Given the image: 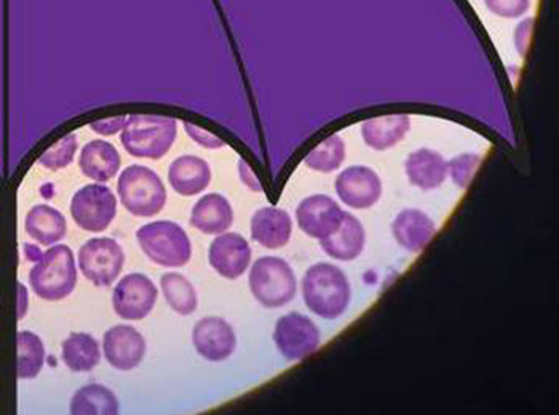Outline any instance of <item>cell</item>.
<instances>
[{
    "instance_id": "1",
    "label": "cell",
    "mask_w": 559,
    "mask_h": 415,
    "mask_svg": "<svg viewBox=\"0 0 559 415\" xmlns=\"http://www.w3.org/2000/svg\"><path fill=\"white\" fill-rule=\"evenodd\" d=\"M302 295L309 311L323 319L341 318L349 304V283L341 269L329 263L309 268L302 280Z\"/></svg>"
},
{
    "instance_id": "2",
    "label": "cell",
    "mask_w": 559,
    "mask_h": 415,
    "mask_svg": "<svg viewBox=\"0 0 559 415\" xmlns=\"http://www.w3.org/2000/svg\"><path fill=\"white\" fill-rule=\"evenodd\" d=\"M78 284V269L72 249L57 245L39 254L29 272V286L44 301L57 303L68 298Z\"/></svg>"
},
{
    "instance_id": "3",
    "label": "cell",
    "mask_w": 559,
    "mask_h": 415,
    "mask_svg": "<svg viewBox=\"0 0 559 415\" xmlns=\"http://www.w3.org/2000/svg\"><path fill=\"white\" fill-rule=\"evenodd\" d=\"M178 123L173 118L131 115L122 129V146L132 157L159 159L177 140Z\"/></svg>"
},
{
    "instance_id": "4",
    "label": "cell",
    "mask_w": 559,
    "mask_h": 415,
    "mask_svg": "<svg viewBox=\"0 0 559 415\" xmlns=\"http://www.w3.org/2000/svg\"><path fill=\"white\" fill-rule=\"evenodd\" d=\"M118 193L132 216L154 217L166 206V187L153 169L143 165L124 168L118 179Z\"/></svg>"
},
{
    "instance_id": "5",
    "label": "cell",
    "mask_w": 559,
    "mask_h": 415,
    "mask_svg": "<svg viewBox=\"0 0 559 415\" xmlns=\"http://www.w3.org/2000/svg\"><path fill=\"white\" fill-rule=\"evenodd\" d=\"M139 247L153 263L163 268H183L192 258V244L181 225L154 222L136 233Z\"/></svg>"
},
{
    "instance_id": "6",
    "label": "cell",
    "mask_w": 559,
    "mask_h": 415,
    "mask_svg": "<svg viewBox=\"0 0 559 415\" xmlns=\"http://www.w3.org/2000/svg\"><path fill=\"white\" fill-rule=\"evenodd\" d=\"M249 288L263 307H284L296 297V274L286 260L264 257L253 263L249 273Z\"/></svg>"
},
{
    "instance_id": "7",
    "label": "cell",
    "mask_w": 559,
    "mask_h": 415,
    "mask_svg": "<svg viewBox=\"0 0 559 415\" xmlns=\"http://www.w3.org/2000/svg\"><path fill=\"white\" fill-rule=\"evenodd\" d=\"M117 198L111 189L93 183L80 189L70 203L78 227L87 233H104L117 216Z\"/></svg>"
},
{
    "instance_id": "8",
    "label": "cell",
    "mask_w": 559,
    "mask_h": 415,
    "mask_svg": "<svg viewBox=\"0 0 559 415\" xmlns=\"http://www.w3.org/2000/svg\"><path fill=\"white\" fill-rule=\"evenodd\" d=\"M124 252L112 238H93L80 248L79 266L96 287H109L122 273Z\"/></svg>"
},
{
    "instance_id": "9",
    "label": "cell",
    "mask_w": 559,
    "mask_h": 415,
    "mask_svg": "<svg viewBox=\"0 0 559 415\" xmlns=\"http://www.w3.org/2000/svg\"><path fill=\"white\" fill-rule=\"evenodd\" d=\"M273 340L284 358L299 361L317 352L321 344V333L311 319L293 312L278 319Z\"/></svg>"
},
{
    "instance_id": "10",
    "label": "cell",
    "mask_w": 559,
    "mask_h": 415,
    "mask_svg": "<svg viewBox=\"0 0 559 415\" xmlns=\"http://www.w3.org/2000/svg\"><path fill=\"white\" fill-rule=\"evenodd\" d=\"M157 297V287L146 274H128L114 289V311L124 320H142L153 311Z\"/></svg>"
},
{
    "instance_id": "11",
    "label": "cell",
    "mask_w": 559,
    "mask_h": 415,
    "mask_svg": "<svg viewBox=\"0 0 559 415\" xmlns=\"http://www.w3.org/2000/svg\"><path fill=\"white\" fill-rule=\"evenodd\" d=\"M192 340L198 354L212 363L226 361L237 347V336L231 324L217 317L199 320L194 324Z\"/></svg>"
},
{
    "instance_id": "12",
    "label": "cell",
    "mask_w": 559,
    "mask_h": 415,
    "mask_svg": "<svg viewBox=\"0 0 559 415\" xmlns=\"http://www.w3.org/2000/svg\"><path fill=\"white\" fill-rule=\"evenodd\" d=\"M103 344L105 358L118 371H132L146 354V340L128 324H118L105 332Z\"/></svg>"
},
{
    "instance_id": "13",
    "label": "cell",
    "mask_w": 559,
    "mask_h": 415,
    "mask_svg": "<svg viewBox=\"0 0 559 415\" xmlns=\"http://www.w3.org/2000/svg\"><path fill=\"white\" fill-rule=\"evenodd\" d=\"M343 216L341 206L326 194H313L304 200L297 209L299 228L319 241L336 232Z\"/></svg>"
},
{
    "instance_id": "14",
    "label": "cell",
    "mask_w": 559,
    "mask_h": 415,
    "mask_svg": "<svg viewBox=\"0 0 559 415\" xmlns=\"http://www.w3.org/2000/svg\"><path fill=\"white\" fill-rule=\"evenodd\" d=\"M251 258L252 251L247 239L236 233L219 234L210 245V266L224 278L241 277L247 272Z\"/></svg>"
},
{
    "instance_id": "15",
    "label": "cell",
    "mask_w": 559,
    "mask_h": 415,
    "mask_svg": "<svg viewBox=\"0 0 559 415\" xmlns=\"http://www.w3.org/2000/svg\"><path fill=\"white\" fill-rule=\"evenodd\" d=\"M336 192L342 202L353 209H369L382 197V182L368 167H349L338 175Z\"/></svg>"
},
{
    "instance_id": "16",
    "label": "cell",
    "mask_w": 559,
    "mask_h": 415,
    "mask_svg": "<svg viewBox=\"0 0 559 415\" xmlns=\"http://www.w3.org/2000/svg\"><path fill=\"white\" fill-rule=\"evenodd\" d=\"M293 222L282 209L264 208L253 214L251 235L253 241L267 249L286 247L292 238Z\"/></svg>"
},
{
    "instance_id": "17",
    "label": "cell",
    "mask_w": 559,
    "mask_h": 415,
    "mask_svg": "<svg viewBox=\"0 0 559 415\" xmlns=\"http://www.w3.org/2000/svg\"><path fill=\"white\" fill-rule=\"evenodd\" d=\"M436 232L432 220L416 209L403 210L392 224L394 239L408 252L423 251Z\"/></svg>"
},
{
    "instance_id": "18",
    "label": "cell",
    "mask_w": 559,
    "mask_h": 415,
    "mask_svg": "<svg viewBox=\"0 0 559 415\" xmlns=\"http://www.w3.org/2000/svg\"><path fill=\"white\" fill-rule=\"evenodd\" d=\"M121 163L118 150L105 140H92L83 147L79 158L80 171L97 183L111 181Z\"/></svg>"
},
{
    "instance_id": "19",
    "label": "cell",
    "mask_w": 559,
    "mask_h": 415,
    "mask_svg": "<svg viewBox=\"0 0 559 415\" xmlns=\"http://www.w3.org/2000/svg\"><path fill=\"white\" fill-rule=\"evenodd\" d=\"M169 183L181 197H197L206 191L212 182V169L204 159L197 156H182L171 164L168 171Z\"/></svg>"
},
{
    "instance_id": "20",
    "label": "cell",
    "mask_w": 559,
    "mask_h": 415,
    "mask_svg": "<svg viewBox=\"0 0 559 415\" xmlns=\"http://www.w3.org/2000/svg\"><path fill=\"white\" fill-rule=\"evenodd\" d=\"M366 245V232L359 220L352 214L344 213L341 225L336 232L322 239L321 247L329 257L343 262H349L361 254Z\"/></svg>"
},
{
    "instance_id": "21",
    "label": "cell",
    "mask_w": 559,
    "mask_h": 415,
    "mask_svg": "<svg viewBox=\"0 0 559 415\" xmlns=\"http://www.w3.org/2000/svg\"><path fill=\"white\" fill-rule=\"evenodd\" d=\"M234 223L231 204L222 194L210 193L194 204L191 225L207 235H219L227 232Z\"/></svg>"
},
{
    "instance_id": "22",
    "label": "cell",
    "mask_w": 559,
    "mask_h": 415,
    "mask_svg": "<svg viewBox=\"0 0 559 415\" xmlns=\"http://www.w3.org/2000/svg\"><path fill=\"white\" fill-rule=\"evenodd\" d=\"M406 174L414 187L431 191L441 187L448 175V163L441 154L429 149H419L408 156Z\"/></svg>"
},
{
    "instance_id": "23",
    "label": "cell",
    "mask_w": 559,
    "mask_h": 415,
    "mask_svg": "<svg viewBox=\"0 0 559 415\" xmlns=\"http://www.w3.org/2000/svg\"><path fill=\"white\" fill-rule=\"evenodd\" d=\"M411 130V118L404 114L386 115L364 122L361 133L367 146L379 150H388L401 143Z\"/></svg>"
},
{
    "instance_id": "24",
    "label": "cell",
    "mask_w": 559,
    "mask_h": 415,
    "mask_svg": "<svg viewBox=\"0 0 559 415\" xmlns=\"http://www.w3.org/2000/svg\"><path fill=\"white\" fill-rule=\"evenodd\" d=\"M24 225L29 237L44 247L62 241L68 233L67 218L48 204H38L29 210Z\"/></svg>"
},
{
    "instance_id": "25",
    "label": "cell",
    "mask_w": 559,
    "mask_h": 415,
    "mask_svg": "<svg viewBox=\"0 0 559 415\" xmlns=\"http://www.w3.org/2000/svg\"><path fill=\"white\" fill-rule=\"evenodd\" d=\"M62 359L72 372H90L102 361L98 342L88 333H72L62 344Z\"/></svg>"
},
{
    "instance_id": "26",
    "label": "cell",
    "mask_w": 559,
    "mask_h": 415,
    "mask_svg": "<svg viewBox=\"0 0 559 415\" xmlns=\"http://www.w3.org/2000/svg\"><path fill=\"white\" fill-rule=\"evenodd\" d=\"M119 400L115 396L111 389L103 384L92 383L80 388L72 402H70V413L72 414H118Z\"/></svg>"
},
{
    "instance_id": "27",
    "label": "cell",
    "mask_w": 559,
    "mask_h": 415,
    "mask_svg": "<svg viewBox=\"0 0 559 415\" xmlns=\"http://www.w3.org/2000/svg\"><path fill=\"white\" fill-rule=\"evenodd\" d=\"M162 289L169 307L175 313L181 317H189L198 309V294L194 292L192 283L179 273L164 274L162 280Z\"/></svg>"
},
{
    "instance_id": "28",
    "label": "cell",
    "mask_w": 559,
    "mask_h": 415,
    "mask_svg": "<svg viewBox=\"0 0 559 415\" xmlns=\"http://www.w3.org/2000/svg\"><path fill=\"white\" fill-rule=\"evenodd\" d=\"M45 361L43 340L28 330L17 333V377L34 379L41 372Z\"/></svg>"
},
{
    "instance_id": "29",
    "label": "cell",
    "mask_w": 559,
    "mask_h": 415,
    "mask_svg": "<svg viewBox=\"0 0 559 415\" xmlns=\"http://www.w3.org/2000/svg\"><path fill=\"white\" fill-rule=\"evenodd\" d=\"M344 157H346V144L341 137L334 134L309 152L306 164L314 171L328 174L336 171L343 164Z\"/></svg>"
},
{
    "instance_id": "30",
    "label": "cell",
    "mask_w": 559,
    "mask_h": 415,
    "mask_svg": "<svg viewBox=\"0 0 559 415\" xmlns=\"http://www.w3.org/2000/svg\"><path fill=\"white\" fill-rule=\"evenodd\" d=\"M79 149V140L76 133H70L67 138L59 140L52 147L39 157L38 163L51 171H59L72 164Z\"/></svg>"
},
{
    "instance_id": "31",
    "label": "cell",
    "mask_w": 559,
    "mask_h": 415,
    "mask_svg": "<svg viewBox=\"0 0 559 415\" xmlns=\"http://www.w3.org/2000/svg\"><path fill=\"white\" fill-rule=\"evenodd\" d=\"M481 158L477 154H462L448 163V173L457 187L466 188L473 181Z\"/></svg>"
},
{
    "instance_id": "32",
    "label": "cell",
    "mask_w": 559,
    "mask_h": 415,
    "mask_svg": "<svg viewBox=\"0 0 559 415\" xmlns=\"http://www.w3.org/2000/svg\"><path fill=\"white\" fill-rule=\"evenodd\" d=\"M489 12L503 19L523 16L531 8V0H484Z\"/></svg>"
},
{
    "instance_id": "33",
    "label": "cell",
    "mask_w": 559,
    "mask_h": 415,
    "mask_svg": "<svg viewBox=\"0 0 559 415\" xmlns=\"http://www.w3.org/2000/svg\"><path fill=\"white\" fill-rule=\"evenodd\" d=\"M185 130H187L188 137L193 140L194 143H198L199 146L207 150H218L226 146L223 140L214 137V134L206 132L201 128L194 127V124L185 122Z\"/></svg>"
},
{
    "instance_id": "34",
    "label": "cell",
    "mask_w": 559,
    "mask_h": 415,
    "mask_svg": "<svg viewBox=\"0 0 559 415\" xmlns=\"http://www.w3.org/2000/svg\"><path fill=\"white\" fill-rule=\"evenodd\" d=\"M127 118L128 117L103 119V121L90 123V128H92L93 132L102 134V137H114V134L121 132L124 123H127Z\"/></svg>"
},
{
    "instance_id": "35",
    "label": "cell",
    "mask_w": 559,
    "mask_h": 415,
    "mask_svg": "<svg viewBox=\"0 0 559 415\" xmlns=\"http://www.w3.org/2000/svg\"><path fill=\"white\" fill-rule=\"evenodd\" d=\"M534 19L528 17L523 20L521 24H519L515 32V45L518 52L521 54V57L527 54L528 43H531V37L533 33Z\"/></svg>"
},
{
    "instance_id": "36",
    "label": "cell",
    "mask_w": 559,
    "mask_h": 415,
    "mask_svg": "<svg viewBox=\"0 0 559 415\" xmlns=\"http://www.w3.org/2000/svg\"><path fill=\"white\" fill-rule=\"evenodd\" d=\"M239 174H241L242 181L247 187L251 188L254 192L261 191V185H259L258 179L254 178V175L251 171V168H249L245 162H239Z\"/></svg>"
}]
</instances>
